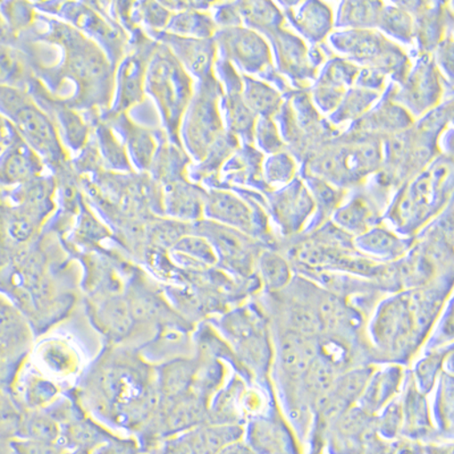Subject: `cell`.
<instances>
[{"label": "cell", "instance_id": "7402d4cb", "mask_svg": "<svg viewBox=\"0 0 454 454\" xmlns=\"http://www.w3.org/2000/svg\"><path fill=\"white\" fill-rule=\"evenodd\" d=\"M4 117H0V153L3 152L4 147L8 144L10 140V128H7L5 120Z\"/></svg>", "mask_w": 454, "mask_h": 454}, {"label": "cell", "instance_id": "ac0fdd59", "mask_svg": "<svg viewBox=\"0 0 454 454\" xmlns=\"http://www.w3.org/2000/svg\"><path fill=\"white\" fill-rule=\"evenodd\" d=\"M12 445L16 454H64L63 448L57 442L27 439L16 441Z\"/></svg>", "mask_w": 454, "mask_h": 454}, {"label": "cell", "instance_id": "ffe728a7", "mask_svg": "<svg viewBox=\"0 0 454 454\" xmlns=\"http://www.w3.org/2000/svg\"><path fill=\"white\" fill-rule=\"evenodd\" d=\"M263 129L262 131V145L270 150L278 149L277 142L278 141L277 133H275L274 125H271L270 121H262Z\"/></svg>", "mask_w": 454, "mask_h": 454}, {"label": "cell", "instance_id": "52a82bcc", "mask_svg": "<svg viewBox=\"0 0 454 454\" xmlns=\"http://www.w3.org/2000/svg\"><path fill=\"white\" fill-rule=\"evenodd\" d=\"M302 377L308 391L317 401L332 391L336 380L333 366H331L323 356H318L312 360Z\"/></svg>", "mask_w": 454, "mask_h": 454}, {"label": "cell", "instance_id": "4fadbf2b", "mask_svg": "<svg viewBox=\"0 0 454 454\" xmlns=\"http://www.w3.org/2000/svg\"><path fill=\"white\" fill-rule=\"evenodd\" d=\"M193 376V367L189 364L170 366L164 374V391L168 396H176L184 391Z\"/></svg>", "mask_w": 454, "mask_h": 454}, {"label": "cell", "instance_id": "cb8c5ba5", "mask_svg": "<svg viewBox=\"0 0 454 454\" xmlns=\"http://www.w3.org/2000/svg\"><path fill=\"white\" fill-rule=\"evenodd\" d=\"M68 454H90V453H89L88 450L78 449V450H76V451L68 453Z\"/></svg>", "mask_w": 454, "mask_h": 454}, {"label": "cell", "instance_id": "8fae6325", "mask_svg": "<svg viewBox=\"0 0 454 454\" xmlns=\"http://www.w3.org/2000/svg\"><path fill=\"white\" fill-rule=\"evenodd\" d=\"M359 242L364 250L380 255L396 254L403 250L400 241L383 230L372 231L371 234L364 235Z\"/></svg>", "mask_w": 454, "mask_h": 454}, {"label": "cell", "instance_id": "ba28073f", "mask_svg": "<svg viewBox=\"0 0 454 454\" xmlns=\"http://www.w3.org/2000/svg\"><path fill=\"white\" fill-rule=\"evenodd\" d=\"M259 270L267 289L278 291L290 282L291 271L281 255L266 251L259 259Z\"/></svg>", "mask_w": 454, "mask_h": 454}, {"label": "cell", "instance_id": "2e32d148", "mask_svg": "<svg viewBox=\"0 0 454 454\" xmlns=\"http://www.w3.org/2000/svg\"><path fill=\"white\" fill-rule=\"evenodd\" d=\"M104 311L105 318H106L105 322L107 323V325L111 326L116 333L125 334L129 328V323H131L127 305L121 300H113Z\"/></svg>", "mask_w": 454, "mask_h": 454}, {"label": "cell", "instance_id": "6da1fadb", "mask_svg": "<svg viewBox=\"0 0 454 454\" xmlns=\"http://www.w3.org/2000/svg\"><path fill=\"white\" fill-rule=\"evenodd\" d=\"M243 429L237 425L205 426L184 436L186 454H217L225 445L242 440Z\"/></svg>", "mask_w": 454, "mask_h": 454}, {"label": "cell", "instance_id": "d6986e66", "mask_svg": "<svg viewBox=\"0 0 454 454\" xmlns=\"http://www.w3.org/2000/svg\"><path fill=\"white\" fill-rule=\"evenodd\" d=\"M400 423L401 413L399 412V407L396 404H392L388 411L384 413L382 423H380V431H382L385 436H395Z\"/></svg>", "mask_w": 454, "mask_h": 454}, {"label": "cell", "instance_id": "3957f363", "mask_svg": "<svg viewBox=\"0 0 454 454\" xmlns=\"http://www.w3.org/2000/svg\"><path fill=\"white\" fill-rule=\"evenodd\" d=\"M208 212L210 216L247 232H250L253 226L249 209L231 194H214L210 199Z\"/></svg>", "mask_w": 454, "mask_h": 454}, {"label": "cell", "instance_id": "9a60e30c", "mask_svg": "<svg viewBox=\"0 0 454 454\" xmlns=\"http://www.w3.org/2000/svg\"><path fill=\"white\" fill-rule=\"evenodd\" d=\"M176 249L190 257L197 259L199 262L213 265L216 262V255H215L212 247L209 243L201 238L186 237L178 241Z\"/></svg>", "mask_w": 454, "mask_h": 454}, {"label": "cell", "instance_id": "30bf717a", "mask_svg": "<svg viewBox=\"0 0 454 454\" xmlns=\"http://www.w3.org/2000/svg\"><path fill=\"white\" fill-rule=\"evenodd\" d=\"M204 416V408L197 399L184 401L174 409L168 419V426L173 431L190 428L201 421Z\"/></svg>", "mask_w": 454, "mask_h": 454}, {"label": "cell", "instance_id": "7c38bea8", "mask_svg": "<svg viewBox=\"0 0 454 454\" xmlns=\"http://www.w3.org/2000/svg\"><path fill=\"white\" fill-rule=\"evenodd\" d=\"M27 439L57 442L60 435L59 425L44 415L31 416L24 425Z\"/></svg>", "mask_w": 454, "mask_h": 454}, {"label": "cell", "instance_id": "5b68a950", "mask_svg": "<svg viewBox=\"0 0 454 454\" xmlns=\"http://www.w3.org/2000/svg\"><path fill=\"white\" fill-rule=\"evenodd\" d=\"M32 164L28 153L15 145L0 158V184H14L31 176Z\"/></svg>", "mask_w": 454, "mask_h": 454}, {"label": "cell", "instance_id": "277c9868", "mask_svg": "<svg viewBox=\"0 0 454 454\" xmlns=\"http://www.w3.org/2000/svg\"><path fill=\"white\" fill-rule=\"evenodd\" d=\"M399 383V372L395 369H388L387 372H380L374 379L372 376L363 393V407L367 412L379 411L395 392Z\"/></svg>", "mask_w": 454, "mask_h": 454}, {"label": "cell", "instance_id": "9c48e42d", "mask_svg": "<svg viewBox=\"0 0 454 454\" xmlns=\"http://www.w3.org/2000/svg\"><path fill=\"white\" fill-rule=\"evenodd\" d=\"M290 323L292 330L299 334L312 336L318 333L323 326L319 312L306 305H295L291 308Z\"/></svg>", "mask_w": 454, "mask_h": 454}, {"label": "cell", "instance_id": "7a4b0ae2", "mask_svg": "<svg viewBox=\"0 0 454 454\" xmlns=\"http://www.w3.org/2000/svg\"><path fill=\"white\" fill-rule=\"evenodd\" d=\"M318 356L311 336H306L291 331L284 334L279 347V359L283 371L292 377H301L305 374L312 360Z\"/></svg>", "mask_w": 454, "mask_h": 454}, {"label": "cell", "instance_id": "603a6c76", "mask_svg": "<svg viewBox=\"0 0 454 454\" xmlns=\"http://www.w3.org/2000/svg\"><path fill=\"white\" fill-rule=\"evenodd\" d=\"M426 454H452V445H449V447H439V445H435V447H426L425 449Z\"/></svg>", "mask_w": 454, "mask_h": 454}, {"label": "cell", "instance_id": "5bb4252c", "mask_svg": "<svg viewBox=\"0 0 454 454\" xmlns=\"http://www.w3.org/2000/svg\"><path fill=\"white\" fill-rule=\"evenodd\" d=\"M22 63L10 48L0 47V87L12 88L22 76Z\"/></svg>", "mask_w": 454, "mask_h": 454}, {"label": "cell", "instance_id": "8992f818", "mask_svg": "<svg viewBox=\"0 0 454 454\" xmlns=\"http://www.w3.org/2000/svg\"><path fill=\"white\" fill-rule=\"evenodd\" d=\"M372 376L371 368H359L348 372L347 374L335 380L334 387L331 391L332 395L348 407L363 395Z\"/></svg>", "mask_w": 454, "mask_h": 454}, {"label": "cell", "instance_id": "44dd1931", "mask_svg": "<svg viewBox=\"0 0 454 454\" xmlns=\"http://www.w3.org/2000/svg\"><path fill=\"white\" fill-rule=\"evenodd\" d=\"M217 454H257L250 448L249 444L242 440H238L225 445Z\"/></svg>", "mask_w": 454, "mask_h": 454}, {"label": "cell", "instance_id": "e0dca14e", "mask_svg": "<svg viewBox=\"0 0 454 454\" xmlns=\"http://www.w3.org/2000/svg\"><path fill=\"white\" fill-rule=\"evenodd\" d=\"M278 98L277 93L265 85L253 83L248 91V103L255 111L270 113L277 106Z\"/></svg>", "mask_w": 454, "mask_h": 454}]
</instances>
